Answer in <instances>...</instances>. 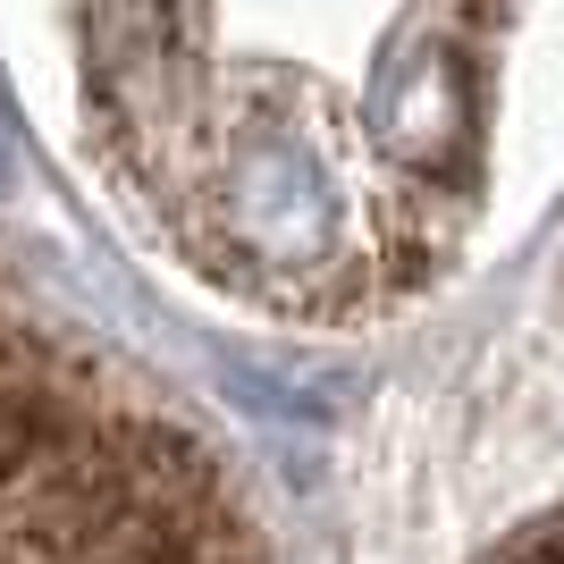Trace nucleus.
<instances>
[{
	"instance_id": "nucleus-2",
	"label": "nucleus",
	"mask_w": 564,
	"mask_h": 564,
	"mask_svg": "<svg viewBox=\"0 0 564 564\" xmlns=\"http://www.w3.org/2000/svg\"><path fill=\"white\" fill-rule=\"evenodd\" d=\"M0 564H270L219 438L0 261Z\"/></svg>"
},
{
	"instance_id": "nucleus-3",
	"label": "nucleus",
	"mask_w": 564,
	"mask_h": 564,
	"mask_svg": "<svg viewBox=\"0 0 564 564\" xmlns=\"http://www.w3.org/2000/svg\"><path fill=\"white\" fill-rule=\"evenodd\" d=\"M506 564H564V522H547L540 540H522V547H514Z\"/></svg>"
},
{
	"instance_id": "nucleus-1",
	"label": "nucleus",
	"mask_w": 564,
	"mask_h": 564,
	"mask_svg": "<svg viewBox=\"0 0 564 564\" xmlns=\"http://www.w3.org/2000/svg\"><path fill=\"white\" fill-rule=\"evenodd\" d=\"M540 0H59L118 219L286 329L422 304L489 212Z\"/></svg>"
}]
</instances>
